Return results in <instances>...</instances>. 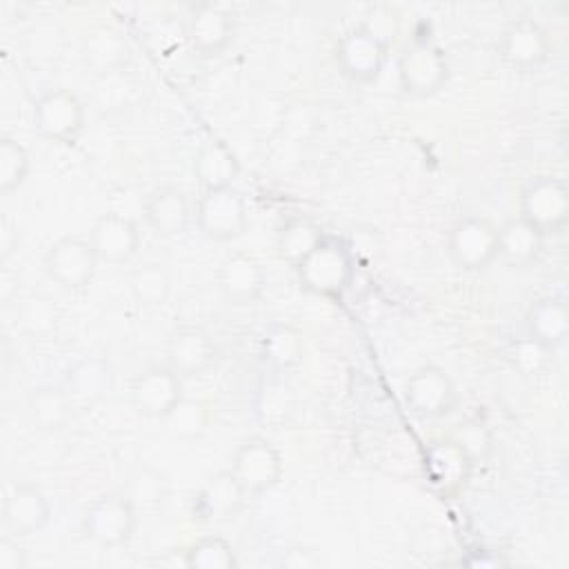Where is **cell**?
Returning a JSON list of instances; mask_svg holds the SVG:
<instances>
[{
  "mask_svg": "<svg viewBox=\"0 0 569 569\" xmlns=\"http://www.w3.org/2000/svg\"><path fill=\"white\" fill-rule=\"evenodd\" d=\"M302 336L291 325H273L260 338L262 360L278 371L296 367L302 358Z\"/></svg>",
  "mask_w": 569,
  "mask_h": 569,
  "instance_id": "obj_29",
  "label": "cell"
},
{
  "mask_svg": "<svg viewBox=\"0 0 569 569\" xmlns=\"http://www.w3.org/2000/svg\"><path fill=\"white\" fill-rule=\"evenodd\" d=\"M360 27H365L369 33H373L380 42H385L387 47L393 44L400 20H398V11L389 4H373L369 7L365 20L360 22Z\"/></svg>",
  "mask_w": 569,
  "mask_h": 569,
  "instance_id": "obj_36",
  "label": "cell"
},
{
  "mask_svg": "<svg viewBox=\"0 0 569 569\" xmlns=\"http://www.w3.org/2000/svg\"><path fill=\"white\" fill-rule=\"evenodd\" d=\"M138 520L140 513L127 493L111 491L87 507L82 516V531L89 540L102 547H120L133 538Z\"/></svg>",
  "mask_w": 569,
  "mask_h": 569,
  "instance_id": "obj_2",
  "label": "cell"
},
{
  "mask_svg": "<svg viewBox=\"0 0 569 569\" xmlns=\"http://www.w3.org/2000/svg\"><path fill=\"white\" fill-rule=\"evenodd\" d=\"M98 253L89 238L64 236L44 253V271L62 289H82L98 269Z\"/></svg>",
  "mask_w": 569,
  "mask_h": 569,
  "instance_id": "obj_9",
  "label": "cell"
},
{
  "mask_svg": "<svg viewBox=\"0 0 569 569\" xmlns=\"http://www.w3.org/2000/svg\"><path fill=\"white\" fill-rule=\"evenodd\" d=\"M498 53L502 62L516 71H536L547 62L551 40L533 18H516L505 27Z\"/></svg>",
  "mask_w": 569,
  "mask_h": 569,
  "instance_id": "obj_13",
  "label": "cell"
},
{
  "mask_svg": "<svg viewBox=\"0 0 569 569\" xmlns=\"http://www.w3.org/2000/svg\"><path fill=\"white\" fill-rule=\"evenodd\" d=\"M51 518V505L42 489L31 482H18L7 496L2 505V525L16 536H31L40 531Z\"/></svg>",
  "mask_w": 569,
  "mask_h": 569,
  "instance_id": "obj_18",
  "label": "cell"
},
{
  "mask_svg": "<svg viewBox=\"0 0 569 569\" xmlns=\"http://www.w3.org/2000/svg\"><path fill=\"white\" fill-rule=\"evenodd\" d=\"M389 58V47L365 27L356 24L336 44V62L351 82L367 84L380 78Z\"/></svg>",
  "mask_w": 569,
  "mask_h": 569,
  "instance_id": "obj_11",
  "label": "cell"
},
{
  "mask_svg": "<svg viewBox=\"0 0 569 569\" xmlns=\"http://www.w3.org/2000/svg\"><path fill=\"white\" fill-rule=\"evenodd\" d=\"M322 229L309 218H291L276 231V253L293 269L322 242Z\"/></svg>",
  "mask_w": 569,
  "mask_h": 569,
  "instance_id": "obj_27",
  "label": "cell"
},
{
  "mask_svg": "<svg viewBox=\"0 0 569 569\" xmlns=\"http://www.w3.org/2000/svg\"><path fill=\"white\" fill-rule=\"evenodd\" d=\"M473 462L476 460L453 436H445L431 440L425 447L422 473L440 496L451 498L460 493L469 482Z\"/></svg>",
  "mask_w": 569,
  "mask_h": 569,
  "instance_id": "obj_6",
  "label": "cell"
},
{
  "mask_svg": "<svg viewBox=\"0 0 569 569\" xmlns=\"http://www.w3.org/2000/svg\"><path fill=\"white\" fill-rule=\"evenodd\" d=\"M31 120L44 140L71 144L84 129V104L64 87L47 89L36 98Z\"/></svg>",
  "mask_w": 569,
  "mask_h": 569,
  "instance_id": "obj_5",
  "label": "cell"
},
{
  "mask_svg": "<svg viewBox=\"0 0 569 569\" xmlns=\"http://www.w3.org/2000/svg\"><path fill=\"white\" fill-rule=\"evenodd\" d=\"M449 76V62L431 40H413L398 60V80L402 91L427 98L433 96Z\"/></svg>",
  "mask_w": 569,
  "mask_h": 569,
  "instance_id": "obj_7",
  "label": "cell"
},
{
  "mask_svg": "<svg viewBox=\"0 0 569 569\" xmlns=\"http://www.w3.org/2000/svg\"><path fill=\"white\" fill-rule=\"evenodd\" d=\"M520 216L542 236L560 233L569 220V189L558 176H536L520 191Z\"/></svg>",
  "mask_w": 569,
  "mask_h": 569,
  "instance_id": "obj_3",
  "label": "cell"
},
{
  "mask_svg": "<svg viewBox=\"0 0 569 569\" xmlns=\"http://www.w3.org/2000/svg\"><path fill=\"white\" fill-rule=\"evenodd\" d=\"M545 236L520 213L498 227V256L511 264H529L542 251Z\"/></svg>",
  "mask_w": 569,
  "mask_h": 569,
  "instance_id": "obj_25",
  "label": "cell"
},
{
  "mask_svg": "<svg viewBox=\"0 0 569 569\" xmlns=\"http://www.w3.org/2000/svg\"><path fill=\"white\" fill-rule=\"evenodd\" d=\"M131 293L142 307H160L169 298L171 276L164 264L147 262L131 273Z\"/></svg>",
  "mask_w": 569,
  "mask_h": 569,
  "instance_id": "obj_31",
  "label": "cell"
},
{
  "mask_svg": "<svg viewBox=\"0 0 569 569\" xmlns=\"http://www.w3.org/2000/svg\"><path fill=\"white\" fill-rule=\"evenodd\" d=\"M216 362V342L202 327H180L167 345V365L180 378L202 376Z\"/></svg>",
  "mask_w": 569,
  "mask_h": 569,
  "instance_id": "obj_19",
  "label": "cell"
},
{
  "mask_svg": "<svg viewBox=\"0 0 569 569\" xmlns=\"http://www.w3.org/2000/svg\"><path fill=\"white\" fill-rule=\"evenodd\" d=\"M102 262L122 264L129 262L140 247L138 224L118 211L102 213L87 236Z\"/></svg>",
  "mask_w": 569,
  "mask_h": 569,
  "instance_id": "obj_17",
  "label": "cell"
},
{
  "mask_svg": "<svg viewBox=\"0 0 569 569\" xmlns=\"http://www.w3.org/2000/svg\"><path fill=\"white\" fill-rule=\"evenodd\" d=\"M2 260L9 258V253L18 247V231L9 220H2Z\"/></svg>",
  "mask_w": 569,
  "mask_h": 569,
  "instance_id": "obj_42",
  "label": "cell"
},
{
  "mask_svg": "<svg viewBox=\"0 0 569 569\" xmlns=\"http://www.w3.org/2000/svg\"><path fill=\"white\" fill-rule=\"evenodd\" d=\"M173 433L178 436H196L207 427V409L200 402L182 400L169 416H167Z\"/></svg>",
  "mask_w": 569,
  "mask_h": 569,
  "instance_id": "obj_37",
  "label": "cell"
},
{
  "mask_svg": "<svg viewBox=\"0 0 569 569\" xmlns=\"http://www.w3.org/2000/svg\"><path fill=\"white\" fill-rule=\"evenodd\" d=\"M218 284L229 302L247 305L262 293L267 284V273L253 256L231 253L222 260L218 269Z\"/></svg>",
  "mask_w": 569,
  "mask_h": 569,
  "instance_id": "obj_20",
  "label": "cell"
},
{
  "mask_svg": "<svg viewBox=\"0 0 569 569\" xmlns=\"http://www.w3.org/2000/svg\"><path fill=\"white\" fill-rule=\"evenodd\" d=\"M182 380L167 362L153 365L133 378L131 402L147 416L167 418L184 400Z\"/></svg>",
  "mask_w": 569,
  "mask_h": 569,
  "instance_id": "obj_14",
  "label": "cell"
},
{
  "mask_svg": "<svg viewBox=\"0 0 569 569\" xmlns=\"http://www.w3.org/2000/svg\"><path fill=\"white\" fill-rule=\"evenodd\" d=\"M29 556L27 551L9 536L0 540V569H27Z\"/></svg>",
  "mask_w": 569,
  "mask_h": 569,
  "instance_id": "obj_39",
  "label": "cell"
},
{
  "mask_svg": "<svg viewBox=\"0 0 569 569\" xmlns=\"http://www.w3.org/2000/svg\"><path fill=\"white\" fill-rule=\"evenodd\" d=\"M18 320L22 329L31 336H47L53 331L58 322V309L51 298L33 293L20 300L18 305Z\"/></svg>",
  "mask_w": 569,
  "mask_h": 569,
  "instance_id": "obj_34",
  "label": "cell"
},
{
  "mask_svg": "<svg viewBox=\"0 0 569 569\" xmlns=\"http://www.w3.org/2000/svg\"><path fill=\"white\" fill-rule=\"evenodd\" d=\"M184 567L189 569H236L238 556L229 540L220 536H202L184 549Z\"/></svg>",
  "mask_w": 569,
  "mask_h": 569,
  "instance_id": "obj_30",
  "label": "cell"
},
{
  "mask_svg": "<svg viewBox=\"0 0 569 569\" xmlns=\"http://www.w3.org/2000/svg\"><path fill=\"white\" fill-rule=\"evenodd\" d=\"M247 496L249 493L236 473L231 469H222L211 473L196 491L191 513L202 522H227L242 511Z\"/></svg>",
  "mask_w": 569,
  "mask_h": 569,
  "instance_id": "obj_15",
  "label": "cell"
},
{
  "mask_svg": "<svg viewBox=\"0 0 569 569\" xmlns=\"http://www.w3.org/2000/svg\"><path fill=\"white\" fill-rule=\"evenodd\" d=\"M29 151L11 136L0 138V193L20 189L29 176Z\"/></svg>",
  "mask_w": 569,
  "mask_h": 569,
  "instance_id": "obj_32",
  "label": "cell"
},
{
  "mask_svg": "<svg viewBox=\"0 0 569 569\" xmlns=\"http://www.w3.org/2000/svg\"><path fill=\"white\" fill-rule=\"evenodd\" d=\"M27 411L31 422L42 431H56L71 420L73 398L64 387L44 385L29 393Z\"/></svg>",
  "mask_w": 569,
  "mask_h": 569,
  "instance_id": "obj_26",
  "label": "cell"
},
{
  "mask_svg": "<svg viewBox=\"0 0 569 569\" xmlns=\"http://www.w3.org/2000/svg\"><path fill=\"white\" fill-rule=\"evenodd\" d=\"M124 493H127V498L136 505L138 513L158 509V507L162 505L164 496H167L162 476H160L158 471L149 469V467L138 469V471L129 478V482H127V487H124Z\"/></svg>",
  "mask_w": 569,
  "mask_h": 569,
  "instance_id": "obj_33",
  "label": "cell"
},
{
  "mask_svg": "<svg viewBox=\"0 0 569 569\" xmlns=\"http://www.w3.org/2000/svg\"><path fill=\"white\" fill-rule=\"evenodd\" d=\"M284 565H289V567H316V565H320V558L316 556L313 549L296 547V549H291L289 556L284 558Z\"/></svg>",
  "mask_w": 569,
  "mask_h": 569,
  "instance_id": "obj_41",
  "label": "cell"
},
{
  "mask_svg": "<svg viewBox=\"0 0 569 569\" xmlns=\"http://www.w3.org/2000/svg\"><path fill=\"white\" fill-rule=\"evenodd\" d=\"M527 336L553 351L569 336V309L560 296H540L525 313Z\"/></svg>",
  "mask_w": 569,
  "mask_h": 569,
  "instance_id": "obj_22",
  "label": "cell"
},
{
  "mask_svg": "<svg viewBox=\"0 0 569 569\" xmlns=\"http://www.w3.org/2000/svg\"><path fill=\"white\" fill-rule=\"evenodd\" d=\"M196 222L200 231L218 242H229L247 231L249 209L244 196L236 187H220L202 191L196 207Z\"/></svg>",
  "mask_w": 569,
  "mask_h": 569,
  "instance_id": "obj_4",
  "label": "cell"
},
{
  "mask_svg": "<svg viewBox=\"0 0 569 569\" xmlns=\"http://www.w3.org/2000/svg\"><path fill=\"white\" fill-rule=\"evenodd\" d=\"M298 282L305 291L320 298H340L353 280V256L336 238H322V242L296 267Z\"/></svg>",
  "mask_w": 569,
  "mask_h": 569,
  "instance_id": "obj_1",
  "label": "cell"
},
{
  "mask_svg": "<svg viewBox=\"0 0 569 569\" xmlns=\"http://www.w3.org/2000/svg\"><path fill=\"white\" fill-rule=\"evenodd\" d=\"M453 438L469 451V456H471L473 460H476L478 456L482 458V456L491 449V436H489V431H487L480 422H467V425H462L460 433H456Z\"/></svg>",
  "mask_w": 569,
  "mask_h": 569,
  "instance_id": "obj_38",
  "label": "cell"
},
{
  "mask_svg": "<svg viewBox=\"0 0 569 569\" xmlns=\"http://www.w3.org/2000/svg\"><path fill=\"white\" fill-rule=\"evenodd\" d=\"M405 402L420 418H442L453 411L458 391L445 369L425 365L407 378Z\"/></svg>",
  "mask_w": 569,
  "mask_h": 569,
  "instance_id": "obj_12",
  "label": "cell"
},
{
  "mask_svg": "<svg viewBox=\"0 0 569 569\" xmlns=\"http://www.w3.org/2000/svg\"><path fill=\"white\" fill-rule=\"evenodd\" d=\"M191 202L178 187H158L144 200V220L158 236H178L191 222Z\"/></svg>",
  "mask_w": 569,
  "mask_h": 569,
  "instance_id": "obj_21",
  "label": "cell"
},
{
  "mask_svg": "<svg viewBox=\"0 0 569 569\" xmlns=\"http://www.w3.org/2000/svg\"><path fill=\"white\" fill-rule=\"evenodd\" d=\"M127 42L111 27H96L82 38V56L96 71H111L127 60Z\"/></svg>",
  "mask_w": 569,
  "mask_h": 569,
  "instance_id": "obj_28",
  "label": "cell"
},
{
  "mask_svg": "<svg viewBox=\"0 0 569 569\" xmlns=\"http://www.w3.org/2000/svg\"><path fill=\"white\" fill-rule=\"evenodd\" d=\"M229 469L236 473L249 496L262 493L280 482L282 456L267 438L251 436L238 445Z\"/></svg>",
  "mask_w": 569,
  "mask_h": 569,
  "instance_id": "obj_10",
  "label": "cell"
},
{
  "mask_svg": "<svg viewBox=\"0 0 569 569\" xmlns=\"http://www.w3.org/2000/svg\"><path fill=\"white\" fill-rule=\"evenodd\" d=\"M462 565L473 567V569H498L507 565V558H502L500 551H487V549H478V551H469V556L462 560Z\"/></svg>",
  "mask_w": 569,
  "mask_h": 569,
  "instance_id": "obj_40",
  "label": "cell"
},
{
  "mask_svg": "<svg viewBox=\"0 0 569 569\" xmlns=\"http://www.w3.org/2000/svg\"><path fill=\"white\" fill-rule=\"evenodd\" d=\"M193 176L202 189L233 187L240 176V160L222 140H207L193 156Z\"/></svg>",
  "mask_w": 569,
  "mask_h": 569,
  "instance_id": "obj_23",
  "label": "cell"
},
{
  "mask_svg": "<svg viewBox=\"0 0 569 569\" xmlns=\"http://www.w3.org/2000/svg\"><path fill=\"white\" fill-rule=\"evenodd\" d=\"M113 385V371L107 358L84 356L73 362L64 376V389L73 402H98L102 400Z\"/></svg>",
  "mask_w": 569,
  "mask_h": 569,
  "instance_id": "obj_24",
  "label": "cell"
},
{
  "mask_svg": "<svg viewBox=\"0 0 569 569\" xmlns=\"http://www.w3.org/2000/svg\"><path fill=\"white\" fill-rule=\"evenodd\" d=\"M447 251L465 271L485 269L498 258V227L487 218L467 216L451 227Z\"/></svg>",
  "mask_w": 569,
  "mask_h": 569,
  "instance_id": "obj_8",
  "label": "cell"
},
{
  "mask_svg": "<svg viewBox=\"0 0 569 569\" xmlns=\"http://www.w3.org/2000/svg\"><path fill=\"white\" fill-rule=\"evenodd\" d=\"M236 33L233 13L218 2L193 7L187 20V40L200 56H216L229 47Z\"/></svg>",
  "mask_w": 569,
  "mask_h": 569,
  "instance_id": "obj_16",
  "label": "cell"
},
{
  "mask_svg": "<svg viewBox=\"0 0 569 569\" xmlns=\"http://www.w3.org/2000/svg\"><path fill=\"white\" fill-rule=\"evenodd\" d=\"M549 349L542 347L540 342H536L533 338H522L518 342H513L511 347V360H513V367L525 373V376H536L540 373L545 367H547V360H549Z\"/></svg>",
  "mask_w": 569,
  "mask_h": 569,
  "instance_id": "obj_35",
  "label": "cell"
}]
</instances>
